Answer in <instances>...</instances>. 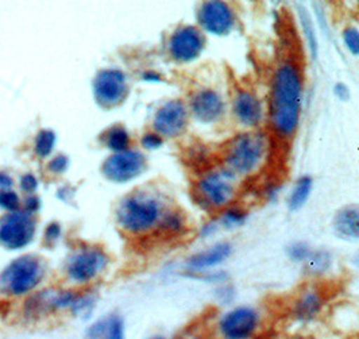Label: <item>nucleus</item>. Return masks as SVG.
<instances>
[{
	"label": "nucleus",
	"instance_id": "f257e3e1",
	"mask_svg": "<svg viewBox=\"0 0 359 339\" xmlns=\"http://www.w3.org/2000/svg\"><path fill=\"white\" fill-rule=\"evenodd\" d=\"M304 73L296 57H283L270 77L266 121L281 140H292L302 122L304 102Z\"/></svg>",
	"mask_w": 359,
	"mask_h": 339
},
{
	"label": "nucleus",
	"instance_id": "f03ea898",
	"mask_svg": "<svg viewBox=\"0 0 359 339\" xmlns=\"http://www.w3.org/2000/svg\"><path fill=\"white\" fill-rule=\"evenodd\" d=\"M269 135L261 130H248L235 134L222 152V166L239 180L257 175L270 154Z\"/></svg>",
	"mask_w": 359,
	"mask_h": 339
},
{
	"label": "nucleus",
	"instance_id": "7ed1b4c3",
	"mask_svg": "<svg viewBox=\"0 0 359 339\" xmlns=\"http://www.w3.org/2000/svg\"><path fill=\"white\" fill-rule=\"evenodd\" d=\"M170 206L165 199L149 191H137L123 197L115 211L119 229L133 237L158 232L162 218Z\"/></svg>",
	"mask_w": 359,
	"mask_h": 339
},
{
	"label": "nucleus",
	"instance_id": "20e7f679",
	"mask_svg": "<svg viewBox=\"0 0 359 339\" xmlns=\"http://www.w3.org/2000/svg\"><path fill=\"white\" fill-rule=\"evenodd\" d=\"M46 273V261L41 255L20 254L0 270V296L7 300L30 298L43 284Z\"/></svg>",
	"mask_w": 359,
	"mask_h": 339
},
{
	"label": "nucleus",
	"instance_id": "39448f33",
	"mask_svg": "<svg viewBox=\"0 0 359 339\" xmlns=\"http://www.w3.org/2000/svg\"><path fill=\"white\" fill-rule=\"evenodd\" d=\"M241 180L223 166L205 171L194 185V200L203 211L219 214L236 203Z\"/></svg>",
	"mask_w": 359,
	"mask_h": 339
},
{
	"label": "nucleus",
	"instance_id": "423d86ee",
	"mask_svg": "<svg viewBox=\"0 0 359 339\" xmlns=\"http://www.w3.org/2000/svg\"><path fill=\"white\" fill-rule=\"evenodd\" d=\"M109 265V255L104 248L93 244H83L71 251L64 270L73 288L86 289L96 281Z\"/></svg>",
	"mask_w": 359,
	"mask_h": 339
},
{
	"label": "nucleus",
	"instance_id": "0eeeda50",
	"mask_svg": "<svg viewBox=\"0 0 359 339\" xmlns=\"http://www.w3.org/2000/svg\"><path fill=\"white\" fill-rule=\"evenodd\" d=\"M264 327V314L252 304H239L226 308L215 321L219 339H254Z\"/></svg>",
	"mask_w": 359,
	"mask_h": 339
},
{
	"label": "nucleus",
	"instance_id": "6e6552de",
	"mask_svg": "<svg viewBox=\"0 0 359 339\" xmlns=\"http://www.w3.org/2000/svg\"><path fill=\"white\" fill-rule=\"evenodd\" d=\"M38 222L34 215L23 210L0 216V246L10 251H20L36 239Z\"/></svg>",
	"mask_w": 359,
	"mask_h": 339
},
{
	"label": "nucleus",
	"instance_id": "1a4fd4ad",
	"mask_svg": "<svg viewBox=\"0 0 359 339\" xmlns=\"http://www.w3.org/2000/svg\"><path fill=\"white\" fill-rule=\"evenodd\" d=\"M230 112L233 122L242 131L259 130L266 121V102H264L257 91L238 87L230 98Z\"/></svg>",
	"mask_w": 359,
	"mask_h": 339
},
{
	"label": "nucleus",
	"instance_id": "9d476101",
	"mask_svg": "<svg viewBox=\"0 0 359 339\" xmlns=\"http://www.w3.org/2000/svg\"><path fill=\"white\" fill-rule=\"evenodd\" d=\"M196 18L200 30L211 36H230L238 26L236 11L230 3L222 0L201 3Z\"/></svg>",
	"mask_w": 359,
	"mask_h": 339
},
{
	"label": "nucleus",
	"instance_id": "9b49d317",
	"mask_svg": "<svg viewBox=\"0 0 359 339\" xmlns=\"http://www.w3.org/2000/svg\"><path fill=\"white\" fill-rule=\"evenodd\" d=\"M328 304V293L319 284H308L303 286L289 308L290 319L300 324L308 326L322 318Z\"/></svg>",
	"mask_w": 359,
	"mask_h": 339
},
{
	"label": "nucleus",
	"instance_id": "f8f14e48",
	"mask_svg": "<svg viewBox=\"0 0 359 339\" xmlns=\"http://www.w3.org/2000/svg\"><path fill=\"white\" fill-rule=\"evenodd\" d=\"M207 45L205 34L198 26L184 25L173 32L169 38V54L177 62H191L198 60Z\"/></svg>",
	"mask_w": 359,
	"mask_h": 339
},
{
	"label": "nucleus",
	"instance_id": "ddd939ff",
	"mask_svg": "<svg viewBox=\"0 0 359 339\" xmlns=\"http://www.w3.org/2000/svg\"><path fill=\"white\" fill-rule=\"evenodd\" d=\"M227 100L219 91L201 88L196 91L189 102V112L203 125L219 124L227 114Z\"/></svg>",
	"mask_w": 359,
	"mask_h": 339
},
{
	"label": "nucleus",
	"instance_id": "4468645a",
	"mask_svg": "<svg viewBox=\"0 0 359 339\" xmlns=\"http://www.w3.org/2000/svg\"><path fill=\"white\" fill-rule=\"evenodd\" d=\"M189 108L180 100L173 99L162 106L154 118V128L162 138H176L181 135L189 121Z\"/></svg>",
	"mask_w": 359,
	"mask_h": 339
},
{
	"label": "nucleus",
	"instance_id": "2eb2a0df",
	"mask_svg": "<svg viewBox=\"0 0 359 339\" xmlns=\"http://www.w3.org/2000/svg\"><path fill=\"white\" fill-rule=\"evenodd\" d=\"M146 160L138 152L123 150L111 156L103 166V173L115 182H127L144 173Z\"/></svg>",
	"mask_w": 359,
	"mask_h": 339
},
{
	"label": "nucleus",
	"instance_id": "dca6fc26",
	"mask_svg": "<svg viewBox=\"0 0 359 339\" xmlns=\"http://www.w3.org/2000/svg\"><path fill=\"white\" fill-rule=\"evenodd\" d=\"M233 253V245L230 241H219L205 249L200 250L189 255L185 261L188 274H201L212 272L223 265Z\"/></svg>",
	"mask_w": 359,
	"mask_h": 339
},
{
	"label": "nucleus",
	"instance_id": "f3484780",
	"mask_svg": "<svg viewBox=\"0 0 359 339\" xmlns=\"http://www.w3.org/2000/svg\"><path fill=\"white\" fill-rule=\"evenodd\" d=\"M95 98L103 107L111 108L121 105L127 95L126 79L121 71H102L95 79Z\"/></svg>",
	"mask_w": 359,
	"mask_h": 339
},
{
	"label": "nucleus",
	"instance_id": "a211bd4d",
	"mask_svg": "<svg viewBox=\"0 0 359 339\" xmlns=\"http://www.w3.org/2000/svg\"><path fill=\"white\" fill-rule=\"evenodd\" d=\"M84 339H127V323L119 312H108L93 321L84 330Z\"/></svg>",
	"mask_w": 359,
	"mask_h": 339
},
{
	"label": "nucleus",
	"instance_id": "6ab92c4d",
	"mask_svg": "<svg viewBox=\"0 0 359 339\" xmlns=\"http://www.w3.org/2000/svg\"><path fill=\"white\" fill-rule=\"evenodd\" d=\"M334 235L344 242H359V204L351 203L339 207L332 216Z\"/></svg>",
	"mask_w": 359,
	"mask_h": 339
},
{
	"label": "nucleus",
	"instance_id": "aec40b11",
	"mask_svg": "<svg viewBox=\"0 0 359 339\" xmlns=\"http://www.w3.org/2000/svg\"><path fill=\"white\" fill-rule=\"evenodd\" d=\"M250 216V211L238 203H233L224 208L222 213L216 214V220L219 223L220 230L223 232H235L243 227Z\"/></svg>",
	"mask_w": 359,
	"mask_h": 339
},
{
	"label": "nucleus",
	"instance_id": "412c9836",
	"mask_svg": "<svg viewBox=\"0 0 359 339\" xmlns=\"http://www.w3.org/2000/svg\"><path fill=\"white\" fill-rule=\"evenodd\" d=\"M313 191V179L309 175H303L294 181L289 195H287V210L297 213L306 207L309 197Z\"/></svg>",
	"mask_w": 359,
	"mask_h": 339
},
{
	"label": "nucleus",
	"instance_id": "4be33fe9",
	"mask_svg": "<svg viewBox=\"0 0 359 339\" xmlns=\"http://www.w3.org/2000/svg\"><path fill=\"white\" fill-rule=\"evenodd\" d=\"M334 265L332 254L325 249H312L306 262L302 265L309 277L320 279L325 276Z\"/></svg>",
	"mask_w": 359,
	"mask_h": 339
},
{
	"label": "nucleus",
	"instance_id": "5701e85b",
	"mask_svg": "<svg viewBox=\"0 0 359 339\" xmlns=\"http://www.w3.org/2000/svg\"><path fill=\"white\" fill-rule=\"evenodd\" d=\"M188 230V218L179 208L170 207L162 218L158 234L168 238H177Z\"/></svg>",
	"mask_w": 359,
	"mask_h": 339
},
{
	"label": "nucleus",
	"instance_id": "b1692460",
	"mask_svg": "<svg viewBox=\"0 0 359 339\" xmlns=\"http://www.w3.org/2000/svg\"><path fill=\"white\" fill-rule=\"evenodd\" d=\"M104 143L109 149L116 152L126 150L127 145L130 143V137L125 127L114 126L104 134Z\"/></svg>",
	"mask_w": 359,
	"mask_h": 339
},
{
	"label": "nucleus",
	"instance_id": "393cba45",
	"mask_svg": "<svg viewBox=\"0 0 359 339\" xmlns=\"http://www.w3.org/2000/svg\"><path fill=\"white\" fill-rule=\"evenodd\" d=\"M312 249L313 248L306 241H293L285 248V254L290 262L303 265L306 262V258L309 257Z\"/></svg>",
	"mask_w": 359,
	"mask_h": 339
},
{
	"label": "nucleus",
	"instance_id": "a878e982",
	"mask_svg": "<svg viewBox=\"0 0 359 339\" xmlns=\"http://www.w3.org/2000/svg\"><path fill=\"white\" fill-rule=\"evenodd\" d=\"M300 20H302V27H303V32H304V36H306L308 48H309L312 55L316 57V54H318V39H316V34H315V27H313V23L311 20L309 14L306 13L304 8H300Z\"/></svg>",
	"mask_w": 359,
	"mask_h": 339
},
{
	"label": "nucleus",
	"instance_id": "bb28decb",
	"mask_svg": "<svg viewBox=\"0 0 359 339\" xmlns=\"http://www.w3.org/2000/svg\"><path fill=\"white\" fill-rule=\"evenodd\" d=\"M22 208V199L14 190H0V210L14 213Z\"/></svg>",
	"mask_w": 359,
	"mask_h": 339
},
{
	"label": "nucleus",
	"instance_id": "cd10ccee",
	"mask_svg": "<svg viewBox=\"0 0 359 339\" xmlns=\"http://www.w3.org/2000/svg\"><path fill=\"white\" fill-rule=\"evenodd\" d=\"M341 41L350 53L359 57V27L355 25H347L341 32Z\"/></svg>",
	"mask_w": 359,
	"mask_h": 339
},
{
	"label": "nucleus",
	"instance_id": "c85d7f7f",
	"mask_svg": "<svg viewBox=\"0 0 359 339\" xmlns=\"http://www.w3.org/2000/svg\"><path fill=\"white\" fill-rule=\"evenodd\" d=\"M55 135L50 130H43L36 140V153L39 157H48L53 152Z\"/></svg>",
	"mask_w": 359,
	"mask_h": 339
},
{
	"label": "nucleus",
	"instance_id": "c756f323",
	"mask_svg": "<svg viewBox=\"0 0 359 339\" xmlns=\"http://www.w3.org/2000/svg\"><path fill=\"white\" fill-rule=\"evenodd\" d=\"M215 299L217 303L224 307H231L236 299V289L229 281L217 284L215 288Z\"/></svg>",
	"mask_w": 359,
	"mask_h": 339
},
{
	"label": "nucleus",
	"instance_id": "7c9ffc66",
	"mask_svg": "<svg viewBox=\"0 0 359 339\" xmlns=\"http://www.w3.org/2000/svg\"><path fill=\"white\" fill-rule=\"evenodd\" d=\"M61 237H62V226L57 220L48 223L46 227L43 229V244H45V246L52 248L54 245H57L58 241L61 239Z\"/></svg>",
	"mask_w": 359,
	"mask_h": 339
},
{
	"label": "nucleus",
	"instance_id": "2f4dec72",
	"mask_svg": "<svg viewBox=\"0 0 359 339\" xmlns=\"http://www.w3.org/2000/svg\"><path fill=\"white\" fill-rule=\"evenodd\" d=\"M42 208V200L36 195H29L22 200V208L27 214L34 215L36 216Z\"/></svg>",
	"mask_w": 359,
	"mask_h": 339
},
{
	"label": "nucleus",
	"instance_id": "473e14b6",
	"mask_svg": "<svg viewBox=\"0 0 359 339\" xmlns=\"http://www.w3.org/2000/svg\"><path fill=\"white\" fill-rule=\"evenodd\" d=\"M36 188H38V180H36L34 175L29 173V175L22 176V179H20V191L23 194H26L27 197L29 195H34Z\"/></svg>",
	"mask_w": 359,
	"mask_h": 339
},
{
	"label": "nucleus",
	"instance_id": "72a5a7b5",
	"mask_svg": "<svg viewBox=\"0 0 359 339\" xmlns=\"http://www.w3.org/2000/svg\"><path fill=\"white\" fill-rule=\"evenodd\" d=\"M219 232H222L220 227H219V223H217L216 218H212V219H210L208 222H205V223L201 226V229L198 230V235H200L203 239H210V238H212V237L216 235Z\"/></svg>",
	"mask_w": 359,
	"mask_h": 339
},
{
	"label": "nucleus",
	"instance_id": "f704fd0d",
	"mask_svg": "<svg viewBox=\"0 0 359 339\" xmlns=\"http://www.w3.org/2000/svg\"><path fill=\"white\" fill-rule=\"evenodd\" d=\"M163 143V138L158 133H147L142 137V145L146 149H158Z\"/></svg>",
	"mask_w": 359,
	"mask_h": 339
},
{
	"label": "nucleus",
	"instance_id": "c9c22d12",
	"mask_svg": "<svg viewBox=\"0 0 359 339\" xmlns=\"http://www.w3.org/2000/svg\"><path fill=\"white\" fill-rule=\"evenodd\" d=\"M67 168H68V159L62 154L54 157L53 160L50 161V164H49V169L53 173H62V172L67 171Z\"/></svg>",
	"mask_w": 359,
	"mask_h": 339
},
{
	"label": "nucleus",
	"instance_id": "e433bc0d",
	"mask_svg": "<svg viewBox=\"0 0 359 339\" xmlns=\"http://www.w3.org/2000/svg\"><path fill=\"white\" fill-rule=\"evenodd\" d=\"M334 93L341 102H347L350 99V90L344 83H337L334 87Z\"/></svg>",
	"mask_w": 359,
	"mask_h": 339
},
{
	"label": "nucleus",
	"instance_id": "4c0bfd02",
	"mask_svg": "<svg viewBox=\"0 0 359 339\" xmlns=\"http://www.w3.org/2000/svg\"><path fill=\"white\" fill-rule=\"evenodd\" d=\"M13 185H14L13 179L7 173L0 172V190H13Z\"/></svg>",
	"mask_w": 359,
	"mask_h": 339
},
{
	"label": "nucleus",
	"instance_id": "58836bf2",
	"mask_svg": "<svg viewBox=\"0 0 359 339\" xmlns=\"http://www.w3.org/2000/svg\"><path fill=\"white\" fill-rule=\"evenodd\" d=\"M144 79L147 81H161V76L156 72H146L144 74Z\"/></svg>",
	"mask_w": 359,
	"mask_h": 339
},
{
	"label": "nucleus",
	"instance_id": "ea45409f",
	"mask_svg": "<svg viewBox=\"0 0 359 339\" xmlns=\"http://www.w3.org/2000/svg\"><path fill=\"white\" fill-rule=\"evenodd\" d=\"M289 339H320L313 334H308V333H302V334H296L293 337H290Z\"/></svg>",
	"mask_w": 359,
	"mask_h": 339
},
{
	"label": "nucleus",
	"instance_id": "a19ab883",
	"mask_svg": "<svg viewBox=\"0 0 359 339\" xmlns=\"http://www.w3.org/2000/svg\"><path fill=\"white\" fill-rule=\"evenodd\" d=\"M146 339H170L169 337H166V335H163V334H154V335H150V337H147Z\"/></svg>",
	"mask_w": 359,
	"mask_h": 339
},
{
	"label": "nucleus",
	"instance_id": "79ce46f5",
	"mask_svg": "<svg viewBox=\"0 0 359 339\" xmlns=\"http://www.w3.org/2000/svg\"><path fill=\"white\" fill-rule=\"evenodd\" d=\"M353 265H354L355 268L359 269V253L354 255V258H353Z\"/></svg>",
	"mask_w": 359,
	"mask_h": 339
},
{
	"label": "nucleus",
	"instance_id": "37998d69",
	"mask_svg": "<svg viewBox=\"0 0 359 339\" xmlns=\"http://www.w3.org/2000/svg\"><path fill=\"white\" fill-rule=\"evenodd\" d=\"M353 339H359V335H357V337H354Z\"/></svg>",
	"mask_w": 359,
	"mask_h": 339
},
{
	"label": "nucleus",
	"instance_id": "c03bdc74",
	"mask_svg": "<svg viewBox=\"0 0 359 339\" xmlns=\"http://www.w3.org/2000/svg\"><path fill=\"white\" fill-rule=\"evenodd\" d=\"M254 339H261V338H259V337H258V338H254Z\"/></svg>",
	"mask_w": 359,
	"mask_h": 339
}]
</instances>
